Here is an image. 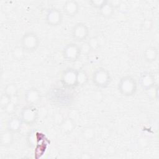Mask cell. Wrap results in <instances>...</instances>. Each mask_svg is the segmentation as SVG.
<instances>
[{
  "label": "cell",
  "mask_w": 159,
  "mask_h": 159,
  "mask_svg": "<svg viewBox=\"0 0 159 159\" xmlns=\"http://www.w3.org/2000/svg\"><path fill=\"white\" fill-rule=\"evenodd\" d=\"M137 86L138 83L135 78L130 75H125L119 80L117 90L122 96L131 97L137 93Z\"/></svg>",
  "instance_id": "6da1fadb"
},
{
  "label": "cell",
  "mask_w": 159,
  "mask_h": 159,
  "mask_svg": "<svg viewBox=\"0 0 159 159\" xmlns=\"http://www.w3.org/2000/svg\"><path fill=\"white\" fill-rule=\"evenodd\" d=\"M91 78L94 85L102 89L108 87L112 81L109 71L104 67L96 68L92 73Z\"/></svg>",
  "instance_id": "7a4b0ae2"
},
{
  "label": "cell",
  "mask_w": 159,
  "mask_h": 159,
  "mask_svg": "<svg viewBox=\"0 0 159 159\" xmlns=\"http://www.w3.org/2000/svg\"><path fill=\"white\" fill-rule=\"evenodd\" d=\"M20 44L26 52H32L37 50L39 47L40 39L35 32L27 31L22 35Z\"/></svg>",
  "instance_id": "3957f363"
},
{
  "label": "cell",
  "mask_w": 159,
  "mask_h": 159,
  "mask_svg": "<svg viewBox=\"0 0 159 159\" xmlns=\"http://www.w3.org/2000/svg\"><path fill=\"white\" fill-rule=\"evenodd\" d=\"M78 70L73 67H68L62 71L60 81L65 88L73 89L78 86Z\"/></svg>",
  "instance_id": "277c9868"
},
{
  "label": "cell",
  "mask_w": 159,
  "mask_h": 159,
  "mask_svg": "<svg viewBox=\"0 0 159 159\" xmlns=\"http://www.w3.org/2000/svg\"><path fill=\"white\" fill-rule=\"evenodd\" d=\"M19 117L25 125L32 126L34 125L38 120V109L35 106L27 104L22 108L19 114Z\"/></svg>",
  "instance_id": "5b68a950"
},
{
  "label": "cell",
  "mask_w": 159,
  "mask_h": 159,
  "mask_svg": "<svg viewBox=\"0 0 159 159\" xmlns=\"http://www.w3.org/2000/svg\"><path fill=\"white\" fill-rule=\"evenodd\" d=\"M81 47L75 42H70L66 44L61 50L63 58L69 62H75L81 55Z\"/></svg>",
  "instance_id": "8992f818"
},
{
  "label": "cell",
  "mask_w": 159,
  "mask_h": 159,
  "mask_svg": "<svg viewBox=\"0 0 159 159\" xmlns=\"http://www.w3.org/2000/svg\"><path fill=\"white\" fill-rule=\"evenodd\" d=\"M45 22L51 27H57L60 25L63 20V12L55 7L49 8L45 15Z\"/></svg>",
  "instance_id": "52a82bcc"
},
{
  "label": "cell",
  "mask_w": 159,
  "mask_h": 159,
  "mask_svg": "<svg viewBox=\"0 0 159 159\" xmlns=\"http://www.w3.org/2000/svg\"><path fill=\"white\" fill-rule=\"evenodd\" d=\"M89 35V29L84 22H77L71 29V36L76 42H82L86 40Z\"/></svg>",
  "instance_id": "ba28073f"
},
{
  "label": "cell",
  "mask_w": 159,
  "mask_h": 159,
  "mask_svg": "<svg viewBox=\"0 0 159 159\" xmlns=\"http://www.w3.org/2000/svg\"><path fill=\"white\" fill-rule=\"evenodd\" d=\"M137 83L139 84L143 90L146 91H148L157 84L155 81V75L152 73L148 71H144L140 75Z\"/></svg>",
  "instance_id": "9c48e42d"
},
{
  "label": "cell",
  "mask_w": 159,
  "mask_h": 159,
  "mask_svg": "<svg viewBox=\"0 0 159 159\" xmlns=\"http://www.w3.org/2000/svg\"><path fill=\"white\" fill-rule=\"evenodd\" d=\"M41 99V93L35 87L29 88L24 94V100L28 105L35 106L40 102Z\"/></svg>",
  "instance_id": "30bf717a"
},
{
  "label": "cell",
  "mask_w": 159,
  "mask_h": 159,
  "mask_svg": "<svg viewBox=\"0 0 159 159\" xmlns=\"http://www.w3.org/2000/svg\"><path fill=\"white\" fill-rule=\"evenodd\" d=\"M80 8L79 3L75 0L66 1L62 7L63 12L68 17H74L76 16L80 11Z\"/></svg>",
  "instance_id": "8fae6325"
},
{
  "label": "cell",
  "mask_w": 159,
  "mask_h": 159,
  "mask_svg": "<svg viewBox=\"0 0 159 159\" xmlns=\"http://www.w3.org/2000/svg\"><path fill=\"white\" fill-rule=\"evenodd\" d=\"M24 125V124L19 116L11 117L7 122L6 129L14 134H17L21 131Z\"/></svg>",
  "instance_id": "7c38bea8"
},
{
  "label": "cell",
  "mask_w": 159,
  "mask_h": 159,
  "mask_svg": "<svg viewBox=\"0 0 159 159\" xmlns=\"http://www.w3.org/2000/svg\"><path fill=\"white\" fill-rule=\"evenodd\" d=\"M61 132L66 135L70 134L76 128V122L71 117H65L59 124Z\"/></svg>",
  "instance_id": "4fadbf2b"
},
{
  "label": "cell",
  "mask_w": 159,
  "mask_h": 159,
  "mask_svg": "<svg viewBox=\"0 0 159 159\" xmlns=\"http://www.w3.org/2000/svg\"><path fill=\"white\" fill-rule=\"evenodd\" d=\"M13 132H11L8 129H6L1 132L0 135V144L3 147H9L14 142L15 137Z\"/></svg>",
  "instance_id": "5bb4252c"
},
{
  "label": "cell",
  "mask_w": 159,
  "mask_h": 159,
  "mask_svg": "<svg viewBox=\"0 0 159 159\" xmlns=\"http://www.w3.org/2000/svg\"><path fill=\"white\" fill-rule=\"evenodd\" d=\"M158 51L156 47L150 45L146 47L143 52V57L145 61L148 63H153L158 58Z\"/></svg>",
  "instance_id": "9a60e30c"
},
{
  "label": "cell",
  "mask_w": 159,
  "mask_h": 159,
  "mask_svg": "<svg viewBox=\"0 0 159 159\" xmlns=\"http://www.w3.org/2000/svg\"><path fill=\"white\" fill-rule=\"evenodd\" d=\"M99 15L104 18H109L112 16L115 12V8L110 3L109 1H106L104 4L98 10Z\"/></svg>",
  "instance_id": "2e32d148"
},
{
  "label": "cell",
  "mask_w": 159,
  "mask_h": 159,
  "mask_svg": "<svg viewBox=\"0 0 159 159\" xmlns=\"http://www.w3.org/2000/svg\"><path fill=\"white\" fill-rule=\"evenodd\" d=\"M82 137L87 141H92L96 137V131L93 127L86 126L81 130Z\"/></svg>",
  "instance_id": "e0dca14e"
},
{
  "label": "cell",
  "mask_w": 159,
  "mask_h": 159,
  "mask_svg": "<svg viewBox=\"0 0 159 159\" xmlns=\"http://www.w3.org/2000/svg\"><path fill=\"white\" fill-rule=\"evenodd\" d=\"M26 51L21 47V45H17L13 48L12 50V57L16 61H22L25 58V53Z\"/></svg>",
  "instance_id": "ac0fdd59"
},
{
  "label": "cell",
  "mask_w": 159,
  "mask_h": 159,
  "mask_svg": "<svg viewBox=\"0 0 159 159\" xmlns=\"http://www.w3.org/2000/svg\"><path fill=\"white\" fill-rule=\"evenodd\" d=\"M3 93H6L11 98L14 99V98H16L18 94V87L15 83H9L7 84L4 87Z\"/></svg>",
  "instance_id": "d6986e66"
},
{
  "label": "cell",
  "mask_w": 159,
  "mask_h": 159,
  "mask_svg": "<svg viewBox=\"0 0 159 159\" xmlns=\"http://www.w3.org/2000/svg\"><path fill=\"white\" fill-rule=\"evenodd\" d=\"M87 43L89 48L93 51L97 50L100 47L99 39L96 36H93L90 37L88 39Z\"/></svg>",
  "instance_id": "ffe728a7"
},
{
  "label": "cell",
  "mask_w": 159,
  "mask_h": 159,
  "mask_svg": "<svg viewBox=\"0 0 159 159\" xmlns=\"http://www.w3.org/2000/svg\"><path fill=\"white\" fill-rule=\"evenodd\" d=\"M88 80V76L87 73L83 70H78V86H83Z\"/></svg>",
  "instance_id": "44dd1931"
},
{
  "label": "cell",
  "mask_w": 159,
  "mask_h": 159,
  "mask_svg": "<svg viewBox=\"0 0 159 159\" xmlns=\"http://www.w3.org/2000/svg\"><path fill=\"white\" fill-rule=\"evenodd\" d=\"M17 109V104L16 102L12 99L2 110L5 113L7 114H12Z\"/></svg>",
  "instance_id": "7402d4cb"
},
{
  "label": "cell",
  "mask_w": 159,
  "mask_h": 159,
  "mask_svg": "<svg viewBox=\"0 0 159 159\" xmlns=\"http://www.w3.org/2000/svg\"><path fill=\"white\" fill-rule=\"evenodd\" d=\"M13 99L7 95L6 93H2L0 98V106L3 109Z\"/></svg>",
  "instance_id": "603a6c76"
},
{
  "label": "cell",
  "mask_w": 159,
  "mask_h": 159,
  "mask_svg": "<svg viewBox=\"0 0 159 159\" xmlns=\"http://www.w3.org/2000/svg\"><path fill=\"white\" fill-rule=\"evenodd\" d=\"M106 0H91L89 1L90 5L95 9H99L105 3Z\"/></svg>",
  "instance_id": "cb8c5ba5"
},
{
  "label": "cell",
  "mask_w": 159,
  "mask_h": 159,
  "mask_svg": "<svg viewBox=\"0 0 159 159\" xmlns=\"http://www.w3.org/2000/svg\"><path fill=\"white\" fill-rule=\"evenodd\" d=\"M153 25V21L150 19H145L143 20L141 26L142 28L145 30H150Z\"/></svg>",
  "instance_id": "d4e9b609"
},
{
  "label": "cell",
  "mask_w": 159,
  "mask_h": 159,
  "mask_svg": "<svg viewBox=\"0 0 159 159\" xmlns=\"http://www.w3.org/2000/svg\"><path fill=\"white\" fill-rule=\"evenodd\" d=\"M110 3L112 4V6L116 9L118 8L121 4V1H119V0H114V1H109Z\"/></svg>",
  "instance_id": "484cf974"
}]
</instances>
